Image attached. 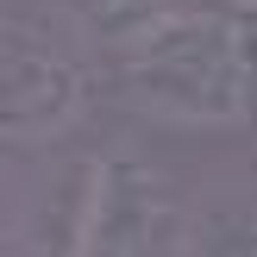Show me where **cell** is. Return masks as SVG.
Returning a JSON list of instances; mask_svg holds the SVG:
<instances>
[{
  "label": "cell",
  "mask_w": 257,
  "mask_h": 257,
  "mask_svg": "<svg viewBox=\"0 0 257 257\" xmlns=\"http://www.w3.org/2000/svg\"><path fill=\"white\" fill-rule=\"evenodd\" d=\"M176 257H257V182L207 195L188 213L182 238H176Z\"/></svg>",
  "instance_id": "obj_4"
},
{
  "label": "cell",
  "mask_w": 257,
  "mask_h": 257,
  "mask_svg": "<svg viewBox=\"0 0 257 257\" xmlns=\"http://www.w3.org/2000/svg\"><path fill=\"white\" fill-rule=\"evenodd\" d=\"M170 232V188L145 157H107L82 201L75 257H163Z\"/></svg>",
  "instance_id": "obj_3"
},
{
  "label": "cell",
  "mask_w": 257,
  "mask_h": 257,
  "mask_svg": "<svg viewBox=\"0 0 257 257\" xmlns=\"http://www.w3.org/2000/svg\"><path fill=\"white\" fill-rule=\"evenodd\" d=\"M88 75L44 25H0V138H57L82 113Z\"/></svg>",
  "instance_id": "obj_2"
},
{
  "label": "cell",
  "mask_w": 257,
  "mask_h": 257,
  "mask_svg": "<svg viewBox=\"0 0 257 257\" xmlns=\"http://www.w3.org/2000/svg\"><path fill=\"white\" fill-rule=\"evenodd\" d=\"M125 94L170 125H238L257 107V38L226 13H157L125 38Z\"/></svg>",
  "instance_id": "obj_1"
}]
</instances>
